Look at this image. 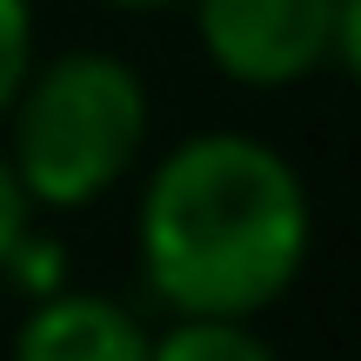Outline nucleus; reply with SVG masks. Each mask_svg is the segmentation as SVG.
I'll return each mask as SVG.
<instances>
[{
    "instance_id": "1",
    "label": "nucleus",
    "mask_w": 361,
    "mask_h": 361,
    "mask_svg": "<svg viewBox=\"0 0 361 361\" xmlns=\"http://www.w3.org/2000/svg\"><path fill=\"white\" fill-rule=\"evenodd\" d=\"M134 241L161 308L247 322L295 288L314 214L274 141L214 128L154 161Z\"/></svg>"
},
{
    "instance_id": "2",
    "label": "nucleus",
    "mask_w": 361,
    "mask_h": 361,
    "mask_svg": "<svg viewBox=\"0 0 361 361\" xmlns=\"http://www.w3.org/2000/svg\"><path fill=\"white\" fill-rule=\"evenodd\" d=\"M7 161L34 207H87L134 174L147 147V80L121 54H54L34 61L7 107Z\"/></svg>"
},
{
    "instance_id": "3",
    "label": "nucleus",
    "mask_w": 361,
    "mask_h": 361,
    "mask_svg": "<svg viewBox=\"0 0 361 361\" xmlns=\"http://www.w3.org/2000/svg\"><path fill=\"white\" fill-rule=\"evenodd\" d=\"M207 61L241 87H295L355 67V0H194Z\"/></svg>"
},
{
    "instance_id": "4",
    "label": "nucleus",
    "mask_w": 361,
    "mask_h": 361,
    "mask_svg": "<svg viewBox=\"0 0 361 361\" xmlns=\"http://www.w3.org/2000/svg\"><path fill=\"white\" fill-rule=\"evenodd\" d=\"M154 335L107 295H61L34 301L13 335V361H147Z\"/></svg>"
},
{
    "instance_id": "5",
    "label": "nucleus",
    "mask_w": 361,
    "mask_h": 361,
    "mask_svg": "<svg viewBox=\"0 0 361 361\" xmlns=\"http://www.w3.org/2000/svg\"><path fill=\"white\" fill-rule=\"evenodd\" d=\"M147 361H274V348L228 314H174V328L154 335Z\"/></svg>"
},
{
    "instance_id": "6",
    "label": "nucleus",
    "mask_w": 361,
    "mask_h": 361,
    "mask_svg": "<svg viewBox=\"0 0 361 361\" xmlns=\"http://www.w3.org/2000/svg\"><path fill=\"white\" fill-rule=\"evenodd\" d=\"M27 74H34V7L27 0H0V121H7Z\"/></svg>"
},
{
    "instance_id": "7",
    "label": "nucleus",
    "mask_w": 361,
    "mask_h": 361,
    "mask_svg": "<svg viewBox=\"0 0 361 361\" xmlns=\"http://www.w3.org/2000/svg\"><path fill=\"white\" fill-rule=\"evenodd\" d=\"M27 228H34V201H27V188H20V174H13V161H7V147H0V261H7V247L20 241Z\"/></svg>"
},
{
    "instance_id": "8",
    "label": "nucleus",
    "mask_w": 361,
    "mask_h": 361,
    "mask_svg": "<svg viewBox=\"0 0 361 361\" xmlns=\"http://www.w3.org/2000/svg\"><path fill=\"white\" fill-rule=\"evenodd\" d=\"M107 7H128V13H154V7H174V0H107Z\"/></svg>"
}]
</instances>
